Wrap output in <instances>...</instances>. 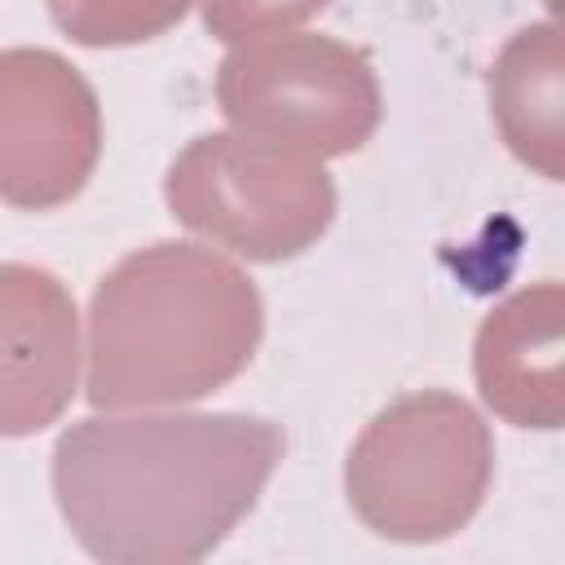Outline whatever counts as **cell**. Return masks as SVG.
<instances>
[{"label": "cell", "mask_w": 565, "mask_h": 565, "mask_svg": "<svg viewBox=\"0 0 565 565\" xmlns=\"http://www.w3.org/2000/svg\"><path fill=\"white\" fill-rule=\"evenodd\" d=\"M79 375V313L71 287L26 260L0 265V437H31L62 419Z\"/></svg>", "instance_id": "obj_7"}, {"label": "cell", "mask_w": 565, "mask_h": 565, "mask_svg": "<svg viewBox=\"0 0 565 565\" xmlns=\"http://www.w3.org/2000/svg\"><path fill=\"white\" fill-rule=\"evenodd\" d=\"M168 212L243 260H291L335 221V181L322 159L247 137L203 132L163 177Z\"/></svg>", "instance_id": "obj_4"}, {"label": "cell", "mask_w": 565, "mask_h": 565, "mask_svg": "<svg viewBox=\"0 0 565 565\" xmlns=\"http://www.w3.org/2000/svg\"><path fill=\"white\" fill-rule=\"evenodd\" d=\"M190 4L194 0H49V13L57 31L84 49H124L172 31Z\"/></svg>", "instance_id": "obj_10"}, {"label": "cell", "mask_w": 565, "mask_h": 565, "mask_svg": "<svg viewBox=\"0 0 565 565\" xmlns=\"http://www.w3.org/2000/svg\"><path fill=\"white\" fill-rule=\"evenodd\" d=\"M331 0H203V26L225 40H252V35H269V31H287L313 13H322Z\"/></svg>", "instance_id": "obj_11"}, {"label": "cell", "mask_w": 565, "mask_h": 565, "mask_svg": "<svg viewBox=\"0 0 565 565\" xmlns=\"http://www.w3.org/2000/svg\"><path fill=\"white\" fill-rule=\"evenodd\" d=\"M561 102L556 22L521 26L490 66V115L508 150L547 181H561Z\"/></svg>", "instance_id": "obj_9"}, {"label": "cell", "mask_w": 565, "mask_h": 565, "mask_svg": "<svg viewBox=\"0 0 565 565\" xmlns=\"http://www.w3.org/2000/svg\"><path fill=\"white\" fill-rule=\"evenodd\" d=\"M216 106L234 132L313 159L362 150L384 110L371 57L313 31L238 40L216 66Z\"/></svg>", "instance_id": "obj_5"}, {"label": "cell", "mask_w": 565, "mask_h": 565, "mask_svg": "<svg viewBox=\"0 0 565 565\" xmlns=\"http://www.w3.org/2000/svg\"><path fill=\"white\" fill-rule=\"evenodd\" d=\"M561 282H534L486 313L472 371L486 406L516 428L561 424Z\"/></svg>", "instance_id": "obj_8"}, {"label": "cell", "mask_w": 565, "mask_h": 565, "mask_svg": "<svg viewBox=\"0 0 565 565\" xmlns=\"http://www.w3.org/2000/svg\"><path fill=\"white\" fill-rule=\"evenodd\" d=\"M494 472V437L486 419L446 388H419L358 433L344 459V494L353 516L393 543H437L463 530Z\"/></svg>", "instance_id": "obj_3"}, {"label": "cell", "mask_w": 565, "mask_h": 565, "mask_svg": "<svg viewBox=\"0 0 565 565\" xmlns=\"http://www.w3.org/2000/svg\"><path fill=\"white\" fill-rule=\"evenodd\" d=\"M282 428L243 411L88 415L53 446V494L106 565H190L256 508Z\"/></svg>", "instance_id": "obj_1"}, {"label": "cell", "mask_w": 565, "mask_h": 565, "mask_svg": "<svg viewBox=\"0 0 565 565\" xmlns=\"http://www.w3.org/2000/svg\"><path fill=\"white\" fill-rule=\"evenodd\" d=\"M102 159L93 84L53 49H0V203L49 212L71 203Z\"/></svg>", "instance_id": "obj_6"}, {"label": "cell", "mask_w": 565, "mask_h": 565, "mask_svg": "<svg viewBox=\"0 0 565 565\" xmlns=\"http://www.w3.org/2000/svg\"><path fill=\"white\" fill-rule=\"evenodd\" d=\"M260 335V291L234 260L159 238L93 287L84 393L97 411L194 402L243 375Z\"/></svg>", "instance_id": "obj_2"}]
</instances>
